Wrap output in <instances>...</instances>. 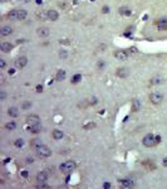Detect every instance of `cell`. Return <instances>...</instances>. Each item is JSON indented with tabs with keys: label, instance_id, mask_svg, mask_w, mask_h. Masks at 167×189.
I'll use <instances>...</instances> for the list:
<instances>
[{
	"label": "cell",
	"instance_id": "cell-1",
	"mask_svg": "<svg viewBox=\"0 0 167 189\" xmlns=\"http://www.w3.org/2000/svg\"><path fill=\"white\" fill-rule=\"evenodd\" d=\"M161 143V136L158 135H153V134H147L146 136L142 139V144L146 147H153L156 145H158Z\"/></svg>",
	"mask_w": 167,
	"mask_h": 189
},
{
	"label": "cell",
	"instance_id": "cell-2",
	"mask_svg": "<svg viewBox=\"0 0 167 189\" xmlns=\"http://www.w3.org/2000/svg\"><path fill=\"white\" fill-rule=\"evenodd\" d=\"M76 168H77V163L74 160H67L63 164L59 165V170L64 175H71L76 170Z\"/></svg>",
	"mask_w": 167,
	"mask_h": 189
},
{
	"label": "cell",
	"instance_id": "cell-3",
	"mask_svg": "<svg viewBox=\"0 0 167 189\" xmlns=\"http://www.w3.org/2000/svg\"><path fill=\"white\" fill-rule=\"evenodd\" d=\"M35 154L40 158V159H45V158H49L52 155V150L49 149V147L44 144H40L39 146H37L35 149H34Z\"/></svg>",
	"mask_w": 167,
	"mask_h": 189
},
{
	"label": "cell",
	"instance_id": "cell-4",
	"mask_svg": "<svg viewBox=\"0 0 167 189\" xmlns=\"http://www.w3.org/2000/svg\"><path fill=\"white\" fill-rule=\"evenodd\" d=\"M148 99H150V102L152 105H160L163 101V95L160 93V92H152L148 96Z\"/></svg>",
	"mask_w": 167,
	"mask_h": 189
},
{
	"label": "cell",
	"instance_id": "cell-5",
	"mask_svg": "<svg viewBox=\"0 0 167 189\" xmlns=\"http://www.w3.org/2000/svg\"><path fill=\"white\" fill-rule=\"evenodd\" d=\"M14 64H15L17 68L21 70V68H24V67L28 64V58L25 56H20V57H18L15 61H14Z\"/></svg>",
	"mask_w": 167,
	"mask_h": 189
},
{
	"label": "cell",
	"instance_id": "cell-6",
	"mask_svg": "<svg viewBox=\"0 0 167 189\" xmlns=\"http://www.w3.org/2000/svg\"><path fill=\"white\" fill-rule=\"evenodd\" d=\"M26 124L29 125V126H34V125H38V124H40V117L38 116V115H34V114H32V115H29L26 117Z\"/></svg>",
	"mask_w": 167,
	"mask_h": 189
},
{
	"label": "cell",
	"instance_id": "cell-7",
	"mask_svg": "<svg viewBox=\"0 0 167 189\" xmlns=\"http://www.w3.org/2000/svg\"><path fill=\"white\" fill-rule=\"evenodd\" d=\"M128 52L127 50H116L115 52V58L117 61H126L128 58Z\"/></svg>",
	"mask_w": 167,
	"mask_h": 189
},
{
	"label": "cell",
	"instance_id": "cell-8",
	"mask_svg": "<svg viewBox=\"0 0 167 189\" xmlns=\"http://www.w3.org/2000/svg\"><path fill=\"white\" fill-rule=\"evenodd\" d=\"M14 33V28L10 25H4L2 26V29H0V35L2 37H9Z\"/></svg>",
	"mask_w": 167,
	"mask_h": 189
},
{
	"label": "cell",
	"instance_id": "cell-9",
	"mask_svg": "<svg viewBox=\"0 0 167 189\" xmlns=\"http://www.w3.org/2000/svg\"><path fill=\"white\" fill-rule=\"evenodd\" d=\"M155 25L157 26L158 30H167V18L155 20Z\"/></svg>",
	"mask_w": 167,
	"mask_h": 189
},
{
	"label": "cell",
	"instance_id": "cell-10",
	"mask_svg": "<svg viewBox=\"0 0 167 189\" xmlns=\"http://www.w3.org/2000/svg\"><path fill=\"white\" fill-rule=\"evenodd\" d=\"M37 34H38V37H40V38H47V37L50 34V30L47 28V26H40V28L37 29Z\"/></svg>",
	"mask_w": 167,
	"mask_h": 189
},
{
	"label": "cell",
	"instance_id": "cell-11",
	"mask_svg": "<svg viewBox=\"0 0 167 189\" xmlns=\"http://www.w3.org/2000/svg\"><path fill=\"white\" fill-rule=\"evenodd\" d=\"M58 19H59V13L57 10H54V9H49L48 10V20L55 22V20H58Z\"/></svg>",
	"mask_w": 167,
	"mask_h": 189
},
{
	"label": "cell",
	"instance_id": "cell-12",
	"mask_svg": "<svg viewBox=\"0 0 167 189\" xmlns=\"http://www.w3.org/2000/svg\"><path fill=\"white\" fill-rule=\"evenodd\" d=\"M13 48H14V44H11L10 42H3L0 44V49H2L3 53H9L13 50Z\"/></svg>",
	"mask_w": 167,
	"mask_h": 189
},
{
	"label": "cell",
	"instance_id": "cell-13",
	"mask_svg": "<svg viewBox=\"0 0 167 189\" xmlns=\"http://www.w3.org/2000/svg\"><path fill=\"white\" fill-rule=\"evenodd\" d=\"M48 178H49V174L47 173V170H43V171L38 173V175H37V182H38V183L47 182V180H48Z\"/></svg>",
	"mask_w": 167,
	"mask_h": 189
},
{
	"label": "cell",
	"instance_id": "cell-14",
	"mask_svg": "<svg viewBox=\"0 0 167 189\" xmlns=\"http://www.w3.org/2000/svg\"><path fill=\"white\" fill-rule=\"evenodd\" d=\"M65 76H67V73H65L64 70H58V71H57V74H55V81H58V82H62V81L65 79Z\"/></svg>",
	"mask_w": 167,
	"mask_h": 189
},
{
	"label": "cell",
	"instance_id": "cell-15",
	"mask_svg": "<svg viewBox=\"0 0 167 189\" xmlns=\"http://www.w3.org/2000/svg\"><path fill=\"white\" fill-rule=\"evenodd\" d=\"M52 136H53L54 140H60V139L64 136V134H63V131H60V130H58V129H54V130L52 131Z\"/></svg>",
	"mask_w": 167,
	"mask_h": 189
},
{
	"label": "cell",
	"instance_id": "cell-16",
	"mask_svg": "<svg viewBox=\"0 0 167 189\" xmlns=\"http://www.w3.org/2000/svg\"><path fill=\"white\" fill-rule=\"evenodd\" d=\"M37 18H38L39 20H48V10L37 11Z\"/></svg>",
	"mask_w": 167,
	"mask_h": 189
},
{
	"label": "cell",
	"instance_id": "cell-17",
	"mask_svg": "<svg viewBox=\"0 0 167 189\" xmlns=\"http://www.w3.org/2000/svg\"><path fill=\"white\" fill-rule=\"evenodd\" d=\"M141 110V102L138 100H133L132 101V111L133 112H138Z\"/></svg>",
	"mask_w": 167,
	"mask_h": 189
},
{
	"label": "cell",
	"instance_id": "cell-18",
	"mask_svg": "<svg viewBox=\"0 0 167 189\" xmlns=\"http://www.w3.org/2000/svg\"><path fill=\"white\" fill-rule=\"evenodd\" d=\"M4 127H5L8 131H13V130H15L17 124H15V121H9V123H6V124L4 125Z\"/></svg>",
	"mask_w": 167,
	"mask_h": 189
},
{
	"label": "cell",
	"instance_id": "cell-19",
	"mask_svg": "<svg viewBox=\"0 0 167 189\" xmlns=\"http://www.w3.org/2000/svg\"><path fill=\"white\" fill-rule=\"evenodd\" d=\"M26 15H28V13H26V10H24V9H18V20H24L25 18H26Z\"/></svg>",
	"mask_w": 167,
	"mask_h": 189
},
{
	"label": "cell",
	"instance_id": "cell-20",
	"mask_svg": "<svg viewBox=\"0 0 167 189\" xmlns=\"http://www.w3.org/2000/svg\"><path fill=\"white\" fill-rule=\"evenodd\" d=\"M8 115H9L10 117H17V116L19 115L18 109H17V107H9V110H8Z\"/></svg>",
	"mask_w": 167,
	"mask_h": 189
},
{
	"label": "cell",
	"instance_id": "cell-21",
	"mask_svg": "<svg viewBox=\"0 0 167 189\" xmlns=\"http://www.w3.org/2000/svg\"><path fill=\"white\" fill-rule=\"evenodd\" d=\"M29 130H30V132H33V134H39V132L41 131V125L38 124V125H34V126H29Z\"/></svg>",
	"mask_w": 167,
	"mask_h": 189
},
{
	"label": "cell",
	"instance_id": "cell-22",
	"mask_svg": "<svg viewBox=\"0 0 167 189\" xmlns=\"http://www.w3.org/2000/svg\"><path fill=\"white\" fill-rule=\"evenodd\" d=\"M40 144H43V143H41V140H40V139H33V140H30V147H32L33 150L35 149L37 146H39Z\"/></svg>",
	"mask_w": 167,
	"mask_h": 189
},
{
	"label": "cell",
	"instance_id": "cell-23",
	"mask_svg": "<svg viewBox=\"0 0 167 189\" xmlns=\"http://www.w3.org/2000/svg\"><path fill=\"white\" fill-rule=\"evenodd\" d=\"M121 184H122V187H124V188H130V187H133V182H132V180H128V179L121 180Z\"/></svg>",
	"mask_w": 167,
	"mask_h": 189
},
{
	"label": "cell",
	"instance_id": "cell-24",
	"mask_svg": "<svg viewBox=\"0 0 167 189\" xmlns=\"http://www.w3.org/2000/svg\"><path fill=\"white\" fill-rule=\"evenodd\" d=\"M80 79H82V74H79V73H77V74H74L73 76V78H72V83H78V82H80Z\"/></svg>",
	"mask_w": 167,
	"mask_h": 189
},
{
	"label": "cell",
	"instance_id": "cell-25",
	"mask_svg": "<svg viewBox=\"0 0 167 189\" xmlns=\"http://www.w3.org/2000/svg\"><path fill=\"white\" fill-rule=\"evenodd\" d=\"M131 10L128 8H121L119 9V14H124V15H131Z\"/></svg>",
	"mask_w": 167,
	"mask_h": 189
},
{
	"label": "cell",
	"instance_id": "cell-26",
	"mask_svg": "<svg viewBox=\"0 0 167 189\" xmlns=\"http://www.w3.org/2000/svg\"><path fill=\"white\" fill-rule=\"evenodd\" d=\"M14 145H15L17 147H21V146L24 145V140H23V139H17L15 143H14Z\"/></svg>",
	"mask_w": 167,
	"mask_h": 189
},
{
	"label": "cell",
	"instance_id": "cell-27",
	"mask_svg": "<svg viewBox=\"0 0 167 189\" xmlns=\"http://www.w3.org/2000/svg\"><path fill=\"white\" fill-rule=\"evenodd\" d=\"M162 82V78L157 77V78H153V79H151V85H158Z\"/></svg>",
	"mask_w": 167,
	"mask_h": 189
},
{
	"label": "cell",
	"instance_id": "cell-28",
	"mask_svg": "<svg viewBox=\"0 0 167 189\" xmlns=\"http://www.w3.org/2000/svg\"><path fill=\"white\" fill-rule=\"evenodd\" d=\"M30 107H32V102H30V101L23 103V110H28V109H30Z\"/></svg>",
	"mask_w": 167,
	"mask_h": 189
},
{
	"label": "cell",
	"instance_id": "cell-29",
	"mask_svg": "<svg viewBox=\"0 0 167 189\" xmlns=\"http://www.w3.org/2000/svg\"><path fill=\"white\" fill-rule=\"evenodd\" d=\"M118 72H117V76H119V77H124V76H127V72H123L124 71V68H122V70H117Z\"/></svg>",
	"mask_w": 167,
	"mask_h": 189
},
{
	"label": "cell",
	"instance_id": "cell-30",
	"mask_svg": "<svg viewBox=\"0 0 167 189\" xmlns=\"http://www.w3.org/2000/svg\"><path fill=\"white\" fill-rule=\"evenodd\" d=\"M37 188H50V185L45 184V182H41V183H38Z\"/></svg>",
	"mask_w": 167,
	"mask_h": 189
},
{
	"label": "cell",
	"instance_id": "cell-31",
	"mask_svg": "<svg viewBox=\"0 0 167 189\" xmlns=\"http://www.w3.org/2000/svg\"><path fill=\"white\" fill-rule=\"evenodd\" d=\"M5 66H6L5 61H4V59H0V68H2V70H4V68H5Z\"/></svg>",
	"mask_w": 167,
	"mask_h": 189
},
{
	"label": "cell",
	"instance_id": "cell-32",
	"mask_svg": "<svg viewBox=\"0 0 167 189\" xmlns=\"http://www.w3.org/2000/svg\"><path fill=\"white\" fill-rule=\"evenodd\" d=\"M5 97H6L5 92H4V91H2V93H0V100H2V101H4V100H5Z\"/></svg>",
	"mask_w": 167,
	"mask_h": 189
},
{
	"label": "cell",
	"instance_id": "cell-33",
	"mask_svg": "<svg viewBox=\"0 0 167 189\" xmlns=\"http://www.w3.org/2000/svg\"><path fill=\"white\" fill-rule=\"evenodd\" d=\"M95 125L94 124H88V125H86L84 126V130H88V129H92V127H94Z\"/></svg>",
	"mask_w": 167,
	"mask_h": 189
},
{
	"label": "cell",
	"instance_id": "cell-34",
	"mask_svg": "<svg viewBox=\"0 0 167 189\" xmlns=\"http://www.w3.org/2000/svg\"><path fill=\"white\" fill-rule=\"evenodd\" d=\"M37 92H43V86H37Z\"/></svg>",
	"mask_w": 167,
	"mask_h": 189
},
{
	"label": "cell",
	"instance_id": "cell-35",
	"mask_svg": "<svg viewBox=\"0 0 167 189\" xmlns=\"http://www.w3.org/2000/svg\"><path fill=\"white\" fill-rule=\"evenodd\" d=\"M59 56H60V57H63V58H64V57H65V56H67V53H65V52H62V53H59Z\"/></svg>",
	"mask_w": 167,
	"mask_h": 189
},
{
	"label": "cell",
	"instance_id": "cell-36",
	"mask_svg": "<svg viewBox=\"0 0 167 189\" xmlns=\"http://www.w3.org/2000/svg\"><path fill=\"white\" fill-rule=\"evenodd\" d=\"M103 187H104V188H111V184H109V183H104Z\"/></svg>",
	"mask_w": 167,
	"mask_h": 189
},
{
	"label": "cell",
	"instance_id": "cell-37",
	"mask_svg": "<svg viewBox=\"0 0 167 189\" xmlns=\"http://www.w3.org/2000/svg\"><path fill=\"white\" fill-rule=\"evenodd\" d=\"M163 165H165V167H167V158H165V159H163Z\"/></svg>",
	"mask_w": 167,
	"mask_h": 189
},
{
	"label": "cell",
	"instance_id": "cell-38",
	"mask_svg": "<svg viewBox=\"0 0 167 189\" xmlns=\"http://www.w3.org/2000/svg\"><path fill=\"white\" fill-rule=\"evenodd\" d=\"M28 163H33V158H28Z\"/></svg>",
	"mask_w": 167,
	"mask_h": 189
},
{
	"label": "cell",
	"instance_id": "cell-39",
	"mask_svg": "<svg viewBox=\"0 0 167 189\" xmlns=\"http://www.w3.org/2000/svg\"><path fill=\"white\" fill-rule=\"evenodd\" d=\"M23 177H28V173H26V170H24V171H23Z\"/></svg>",
	"mask_w": 167,
	"mask_h": 189
}]
</instances>
